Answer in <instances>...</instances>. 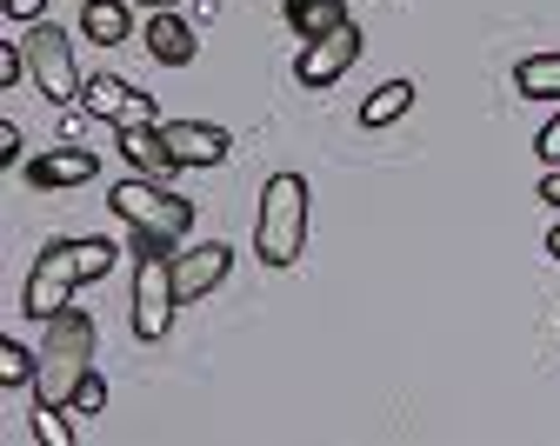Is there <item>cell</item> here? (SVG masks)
I'll return each mask as SVG.
<instances>
[{"instance_id":"8fae6325","label":"cell","mask_w":560,"mask_h":446,"mask_svg":"<svg viewBox=\"0 0 560 446\" xmlns=\"http://www.w3.org/2000/svg\"><path fill=\"white\" fill-rule=\"evenodd\" d=\"M161 133H167V146L180 154V167H221L234 154V133L214 127V120H161Z\"/></svg>"},{"instance_id":"4316f807","label":"cell","mask_w":560,"mask_h":446,"mask_svg":"<svg viewBox=\"0 0 560 446\" xmlns=\"http://www.w3.org/2000/svg\"><path fill=\"white\" fill-rule=\"evenodd\" d=\"M127 8H154V14H167V8H174V0H127Z\"/></svg>"},{"instance_id":"ffe728a7","label":"cell","mask_w":560,"mask_h":446,"mask_svg":"<svg viewBox=\"0 0 560 446\" xmlns=\"http://www.w3.org/2000/svg\"><path fill=\"white\" fill-rule=\"evenodd\" d=\"M74 260H81V280L94 286V280H107V273H114V260H120V254H114V240H74Z\"/></svg>"},{"instance_id":"9a60e30c","label":"cell","mask_w":560,"mask_h":446,"mask_svg":"<svg viewBox=\"0 0 560 446\" xmlns=\"http://www.w3.org/2000/svg\"><path fill=\"white\" fill-rule=\"evenodd\" d=\"M288 27L301 40H320L334 27H347V8H340V0H288Z\"/></svg>"},{"instance_id":"cb8c5ba5","label":"cell","mask_w":560,"mask_h":446,"mask_svg":"<svg viewBox=\"0 0 560 446\" xmlns=\"http://www.w3.org/2000/svg\"><path fill=\"white\" fill-rule=\"evenodd\" d=\"M0 8H8L14 21H27V27H34V21H47V0H0Z\"/></svg>"},{"instance_id":"4fadbf2b","label":"cell","mask_w":560,"mask_h":446,"mask_svg":"<svg viewBox=\"0 0 560 446\" xmlns=\"http://www.w3.org/2000/svg\"><path fill=\"white\" fill-rule=\"evenodd\" d=\"M140 40H148V54H154L161 67H187V60L200 54L194 27H187V21H180L174 8H167V14H154V21H148V34H140Z\"/></svg>"},{"instance_id":"6da1fadb","label":"cell","mask_w":560,"mask_h":446,"mask_svg":"<svg viewBox=\"0 0 560 446\" xmlns=\"http://www.w3.org/2000/svg\"><path fill=\"white\" fill-rule=\"evenodd\" d=\"M94 374V320L67 307L47 320V340L34 347V400L40 407H74L81 380Z\"/></svg>"},{"instance_id":"44dd1931","label":"cell","mask_w":560,"mask_h":446,"mask_svg":"<svg viewBox=\"0 0 560 446\" xmlns=\"http://www.w3.org/2000/svg\"><path fill=\"white\" fill-rule=\"evenodd\" d=\"M14 81H27V47L21 40L0 47V87H14Z\"/></svg>"},{"instance_id":"3957f363","label":"cell","mask_w":560,"mask_h":446,"mask_svg":"<svg viewBox=\"0 0 560 446\" xmlns=\"http://www.w3.org/2000/svg\"><path fill=\"white\" fill-rule=\"evenodd\" d=\"M254 254L267 267H294L307 254V180L273 174L260 187V220H254Z\"/></svg>"},{"instance_id":"7c38bea8","label":"cell","mask_w":560,"mask_h":446,"mask_svg":"<svg viewBox=\"0 0 560 446\" xmlns=\"http://www.w3.org/2000/svg\"><path fill=\"white\" fill-rule=\"evenodd\" d=\"M101 174V154H88V146H54V154L27 161V180L40 193H60V187H88Z\"/></svg>"},{"instance_id":"52a82bcc","label":"cell","mask_w":560,"mask_h":446,"mask_svg":"<svg viewBox=\"0 0 560 446\" xmlns=\"http://www.w3.org/2000/svg\"><path fill=\"white\" fill-rule=\"evenodd\" d=\"M354 60H361V27L347 21V27H334V34L307 40V47H301V60H294V73H301V87H334Z\"/></svg>"},{"instance_id":"603a6c76","label":"cell","mask_w":560,"mask_h":446,"mask_svg":"<svg viewBox=\"0 0 560 446\" xmlns=\"http://www.w3.org/2000/svg\"><path fill=\"white\" fill-rule=\"evenodd\" d=\"M534 154H540L547 167H560V114H553V120H547V127L534 133Z\"/></svg>"},{"instance_id":"8992f818","label":"cell","mask_w":560,"mask_h":446,"mask_svg":"<svg viewBox=\"0 0 560 446\" xmlns=\"http://www.w3.org/2000/svg\"><path fill=\"white\" fill-rule=\"evenodd\" d=\"M174 307H180V293H174V254H140V267H133V333L140 340H167Z\"/></svg>"},{"instance_id":"d4e9b609","label":"cell","mask_w":560,"mask_h":446,"mask_svg":"<svg viewBox=\"0 0 560 446\" xmlns=\"http://www.w3.org/2000/svg\"><path fill=\"white\" fill-rule=\"evenodd\" d=\"M0 161H21V127L0 120Z\"/></svg>"},{"instance_id":"d6986e66","label":"cell","mask_w":560,"mask_h":446,"mask_svg":"<svg viewBox=\"0 0 560 446\" xmlns=\"http://www.w3.org/2000/svg\"><path fill=\"white\" fill-rule=\"evenodd\" d=\"M0 387H34V353L21 340H0Z\"/></svg>"},{"instance_id":"277c9868","label":"cell","mask_w":560,"mask_h":446,"mask_svg":"<svg viewBox=\"0 0 560 446\" xmlns=\"http://www.w3.org/2000/svg\"><path fill=\"white\" fill-rule=\"evenodd\" d=\"M21 47H27V81H34V94L47 101V107H81V67H74V40H67L54 21H34L27 34H21Z\"/></svg>"},{"instance_id":"5b68a950","label":"cell","mask_w":560,"mask_h":446,"mask_svg":"<svg viewBox=\"0 0 560 446\" xmlns=\"http://www.w3.org/2000/svg\"><path fill=\"white\" fill-rule=\"evenodd\" d=\"M74 286H88L81 280V260H74V240H47L40 260H34V273H27V286H21V314L47 327L54 314L74 307Z\"/></svg>"},{"instance_id":"7a4b0ae2","label":"cell","mask_w":560,"mask_h":446,"mask_svg":"<svg viewBox=\"0 0 560 446\" xmlns=\"http://www.w3.org/2000/svg\"><path fill=\"white\" fill-rule=\"evenodd\" d=\"M107 207L127 220V234H133V254H174L194 227V200H180L167 180H148V174H133L107 193Z\"/></svg>"},{"instance_id":"ba28073f","label":"cell","mask_w":560,"mask_h":446,"mask_svg":"<svg viewBox=\"0 0 560 446\" xmlns=\"http://www.w3.org/2000/svg\"><path fill=\"white\" fill-rule=\"evenodd\" d=\"M81 114L107 120V127H127V120H154V101L127 87L120 73H88V87H81Z\"/></svg>"},{"instance_id":"ac0fdd59","label":"cell","mask_w":560,"mask_h":446,"mask_svg":"<svg viewBox=\"0 0 560 446\" xmlns=\"http://www.w3.org/2000/svg\"><path fill=\"white\" fill-rule=\"evenodd\" d=\"M34 439L40 446H74V420H67V407H40L34 400Z\"/></svg>"},{"instance_id":"83f0119b","label":"cell","mask_w":560,"mask_h":446,"mask_svg":"<svg viewBox=\"0 0 560 446\" xmlns=\"http://www.w3.org/2000/svg\"><path fill=\"white\" fill-rule=\"evenodd\" d=\"M547 260H560V227H547Z\"/></svg>"},{"instance_id":"e0dca14e","label":"cell","mask_w":560,"mask_h":446,"mask_svg":"<svg viewBox=\"0 0 560 446\" xmlns=\"http://www.w3.org/2000/svg\"><path fill=\"white\" fill-rule=\"evenodd\" d=\"M407 107H413V81H387L361 101V127H394Z\"/></svg>"},{"instance_id":"30bf717a","label":"cell","mask_w":560,"mask_h":446,"mask_svg":"<svg viewBox=\"0 0 560 446\" xmlns=\"http://www.w3.org/2000/svg\"><path fill=\"white\" fill-rule=\"evenodd\" d=\"M114 140H120V154H127L133 174H148V180H174L180 174V154L167 146L161 120H127V127H114Z\"/></svg>"},{"instance_id":"7402d4cb","label":"cell","mask_w":560,"mask_h":446,"mask_svg":"<svg viewBox=\"0 0 560 446\" xmlns=\"http://www.w3.org/2000/svg\"><path fill=\"white\" fill-rule=\"evenodd\" d=\"M101 407H107V380H101V374H88V380H81V394H74V413H101Z\"/></svg>"},{"instance_id":"484cf974","label":"cell","mask_w":560,"mask_h":446,"mask_svg":"<svg viewBox=\"0 0 560 446\" xmlns=\"http://www.w3.org/2000/svg\"><path fill=\"white\" fill-rule=\"evenodd\" d=\"M540 200H547V207H560V167H547V180H540Z\"/></svg>"},{"instance_id":"9c48e42d","label":"cell","mask_w":560,"mask_h":446,"mask_svg":"<svg viewBox=\"0 0 560 446\" xmlns=\"http://www.w3.org/2000/svg\"><path fill=\"white\" fill-rule=\"evenodd\" d=\"M228 267H234V254L221 247V240H200V247H180L174 254V293H180V307H194V301H207L221 280H228Z\"/></svg>"},{"instance_id":"5bb4252c","label":"cell","mask_w":560,"mask_h":446,"mask_svg":"<svg viewBox=\"0 0 560 446\" xmlns=\"http://www.w3.org/2000/svg\"><path fill=\"white\" fill-rule=\"evenodd\" d=\"M81 34L94 47H120L133 34V8H127V0H88V8H81Z\"/></svg>"},{"instance_id":"2e32d148","label":"cell","mask_w":560,"mask_h":446,"mask_svg":"<svg viewBox=\"0 0 560 446\" xmlns=\"http://www.w3.org/2000/svg\"><path fill=\"white\" fill-rule=\"evenodd\" d=\"M514 87H521L527 101H560V54H527V60L514 67Z\"/></svg>"}]
</instances>
